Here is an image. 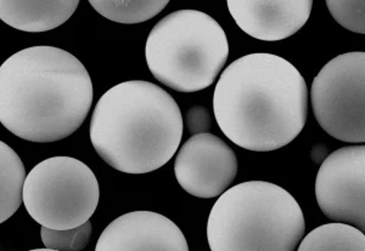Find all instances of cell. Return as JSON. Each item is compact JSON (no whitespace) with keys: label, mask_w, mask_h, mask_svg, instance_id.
Segmentation results:
<instances>
[{"label":"cell","mask_w":365,"mask_h":251,"mask_svg":"<svg viewBox=\"0 0 365 251\" xmlns=\"http://www.w3.org/2000/svg\"><path fill=\"white\" fill-rule=\"evenodd\" d=\"M229 56L225 29L207 14L179 10L151 29L146 63L158 82L178 92L211 87Z\"/></svg>","instance_id":"obj_5"},{"label":"cell","mask_w":365,"mask_h":251,"mask_svg":"<svg viewBox=\"0 0 365 251\" xmlns=\"http://www.w3.org/2000/svg\"><path fill=\"white\" fill-rule=\"evenodd\" d=\"M185 127L191 136L206 134L212 128L211 113L204 106L191 107L185 114Z\"/></svg>","instance_id":"obj_18"},{"label":"cell","mask_w":365,"mask_h":251,"mask_svg":"<svg viewBox=\"0 0 365 251\" xmlns=\"http://www.w3.org/2000/svg\"><path fill=\"white\" fill-rule=\"evenodd\" d=\"M306 230L302 209L280 186L242 182L220 194L208 216L212 251H295Z\"/></svg>","instance_id":"obj_4"},{"label":"cell","mask_w":365,"mask_h":251,"mask_svg":"<svg viewBox=\"0 0 365 251\" xmlns=\"http://www.w3.org/2000/svg\"><path fill=\"white\" fill-rule=\"evenodd\" d=\"M299 251H364L365 235L349 223H335L317 227L299 242Z\"/></svg>","instance_id":"obj_14"},{"label":"cell","mask_w":365,"mask_h":251,"mask_svg":"<svg viewBox=\"0 0 365 251\" xmlns=\"http://www.w3.org/2000/svg\"><path fill=\"white\" fill-rule=\"evenodd\" d=\"M99 198L96 173L72 156L41 161L29 171L24 187V204L31 218L41 226L58 231L89 221Z\"/></svg>","instance_id":"obj_6"},{"label":"cell","mask_w":365,"mask_h":251,"mask_svg":"<svg viewBox=\"0 0 365 251\" xmlns=\"http://www.w3.org/2000/svg\"><path fill=\"white\" fill-rule=\"evenodd\" d=\"M327 6L344 28L354 33H365L364 0H327Z\"/></svg>","instance_id":"obj_17"},{"label":"cell","mask_w":365,"mask_h":251,"mask_svg":"<svg viewBox=\"0 0 365 251\" xmlns=\"http://www.w3.org/2000/svg\"><path fill=\"white\" fill-rule=\"evenodd\" d=\"M178 103L154 82H120L96 103L91 141L100 158L120 173L141 175L160 169L182 142Z\"/></svg>","instance_id":"obj_3"},{"label":"cell","mask_w":365,"mask_h":251,"mask_svg":"<svg viewBox=\"0 0 365 251\" xmlns=\"http://www.w3.org/2000/svg\"><path fill=\"white\" fill-rule=\"evenodd\" d=\"M308 101L299 70L285 58L262 53L237 58L223 70L213 94V112L232 144L270 152L302 132Z\"/></svg>","instance_id":"obj_1"},{"label":"cell","mask_w":365,"mask_h":251,"mask_svg":"<svg viewBox=\"0 0 365 251\" xmlns=\"http://www.w3.org/2000/svg\"><path fill=\"white\" fill-rule=\"evenodd\" d=\"M328 156V149H327V146L324 144H317L312 149V159H313L316 164H322Z\"/></svg>","instance_id":"obj_19"},{"label":"cell","mask_w":365,"mask_h":251,"mask_svg":"<svg viewBox=\"0 0 365 251\" xmlns=\"http://www.w3.org/2000/svg\"><path fill=\"white\" fill-rule=\"evenodd\" d=\"M91 6L108 20L117 23H141L161 13L168 0H91Z\"/></svg>","instance_id":"obj_15"},{"label":"cell","mask_w":365,"mask_h":251,"mask_svg":"<svg viewBox=\"0 0 365 251\" xmlns=\"http://www.w3.org/2000/svg\"><path fill=\"white\" fill-rule=\"evenodd\" d=\"M96 251H187V239L163 215L133 211L110 223L100 235Z\"/></svg>","instance_id":"obj_10"},{"label":"cell","mask_w":365,"mask_h":251,"mask_svg":"<svg viewBox=\"0 0 365 251\" xmlns=\"http://www.w3.org/2000/svg\"><path fill=\"white\" fill-rule=\"evenodd\" d=\"M313 0H228L229 13L246 34L278 41L297 33L311 16Z\"/></svg>","instance_id":"obj_11"},{"label":"cell","mask_w":365,"mask_h":251,"mask_svg":"<svg viewBox=\"0 0 365 251\" xmlns=\"http://www.w3.org/2000/svg\"><path fill=\"white\" fill-rule=\"evenodd\" d=\"M91 221L83 223L82 226L76 227L72 230H51L48 227L42 226L41 235L43 244L46 247L56 251H78L87 247L91 239Z\"/></svg>","instance_id":"obj_16"},{"label":"cell","mask_w":365,"mask_h":251,"mask_svg":"<svg viewBox=\"0 0 365 251\" xmlns=\"http://www.w3.org/2000/svg\"><path fill=\"white\" fill-rule=\"evenodd\" d=\"M175 173L180 187L191 196L220 197L237 177V156L218 136L210 132L191 136L178 151Z\"/></svg>","instance_id":"obj_9"},{"label":"cell","mask_w":365,"mask_h":251,"mask_svg":"<svg viewBox=\"0 0 365 251\" xmlns=\"http://www.w3.org/2000/svg\"><path fill=\"white\" fill-rule=\"evenodd\" d=\"M320 210L336 223L365 231V147L349 146L329 154L316 180Z\"/></svg>","instance_id":"obj_8"},{"label":"cell","mask_w":365,"mask_h":251,"mask_svg":"<svg viewBox=\"0 0 365 251\" xmlns=\"http://www.w3.org/2000/svg\"><path fill=\"white\" fill-rule=\"evenodd\" d=\"M25 165L5 142H0V223L11 218L24 202Z\"/></svg>","instance_id":"obj_13"},{"label":"cell","mask_w":365,"mask_h":251,"mask_svg":"<svg viewBox=\"0 0 365 251\" xmlns=\"http://www.w3.org/2000/svg\"><path fill=\"white\" fill-rule=\"evenodd\" d=\"M311 102L317 122L329 135L364 144V53L339 55L328 62L313 80Z\"/></svg>","instance_id":"obj_7"},{"label":"cell","mask_w":365,"mask_h":251,"mask_svg":"<svg viewBox=\"0 0 365 251\" xmlns=\"http://www.w3.org/2000/svg\"><path fill=\"white\" fill-rule=\"evenodd\" d=\"M79 0H1L0 18L13 28L38 33L63 25Z\"/></svg>","instance_id":"obj_12"},{"label":"cell","mask_w":365,"mask_h":251,"mask_svg":"<svg viewBox=\"0 0 365 251\" xmlns=\"http://www.w3.org/2000/svg\"><path fill=\"white\" fill-rule=\"evenodd\" d=\"M91 103V75L65 50L32 46L0 67V122L22 140L66 139L87 119Z\"/></svg>","instance_id":"obj_2"}]
</instances>
